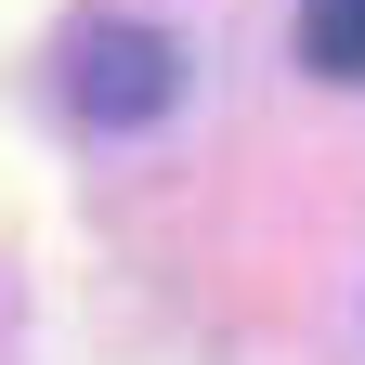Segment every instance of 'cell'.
I'll return each mask as SVG.
<instances>
[{
	"mask_svg": "<svg viewBox=\"0 0 365 365\" xmlns=\"http://www.w3.org/2000/svg\"><path fill=\"white\" fill-rule=\"evenodd\" d=\"M300 66L313 78H365V0H300Z\"/></svg>",
	"mask_w": 365,
	"mask_h": 365,
	"instance_id": "obj_2",
	"label": "cell"
},
{
	"mask_svg": "<svg viewBox=\"0 0 365 365\" xmlns=\"http://www.w3.org/2000/svg\"><path fill=\"white\" fill-rule=\"evenodd\" d=\"M66 91H78V118H91V130H144V118H170L182 53H170L157 26H91L78 53H66Z\"/></svg>",
	"mask_w": 365,
	"mask_h": 365,
	"instance_id": "obj_1",
	"label": "cell"
}]
</instances>
